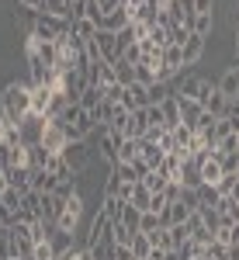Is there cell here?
I'll return each instance as SVG.
<instances>
[{"label": "cell", "mask_w": 239, "mask_h": 260, "mask_svg": "<svg viewBox=\"0 0 239 260\" xmlns=\"http://www.w3.org/2000/svg\"><path fill=\"white\" fill-rule=\"evenodd\" d=\"M229 198H232V201H236V205H239V180H236V187L229 191Z\"/></svg>", "instance_id": "55"}, {"label": "cell", "mask_w": 239, "mask_h": 260, "mask_svg": "<svg viewBox=\"0 0 239 260\" xmlns=\"http://www.w3.org/2000/svg\"><path fill=\"white\" fill-rule=\"evenodd\" d=\"M70 24H73V21L52 18V14H45V11H42L39 21H35V35H39L42 42H56V39H62V35L70 31Z\"/></svg>", "instance_id": "4"}, {"label": "cell", "mask_w": 239, "mask_h": 260, "mask_svg": "<svg viewBox=\"0 0 239 260\" xmlns=\"http://www.w3.org/2000/svg\"><path fill=\"white\" fill-rule=\"evenodd\" d=\"M94 42H97V49H100V56L108 62H115L121 56V49H118V35L115 31H104V28H97V35H94Z\"/></svg>", "instance_id": "13"}, {"label": "cell", "mask_w": 239, "mask_h": 260, "mask_svg": "<svg viewBox=\"0 0 239 260\" xmlns=\"http://www.w3.org/2000/svg\"><path fill=\"white\" fill-rule=\"evenodd\" d=\"M156 229H163V225H159V215L156 212H142L139 215V233L149 236V233H156Z\"/></svg>", "instance_id": "39"}, {"label": "cell", "mask_w": 239, "mask_h": 260, "mask_svg": "<svg viewBox=\"0 0 239 260\" xmlns=\"http://www.w3.org/2000/svg\"><path fill=\"white\" fill-rule=\"evenodd\" d=\"M52 94H56V90H49V87H31V115H35V118H49Z\"/></svg>", "instance_id": "14"}, {"label": "cell", "mask_w": 239, "mask_h": 260, "mask_svg": "<svg viewBox=\"0 0 239 260\" xmlns=\"http://www.w3.org/2000/svg\"><path fill=\"white\" fill-rule=\"evenodd\" d=\"M194 0H170V18L180 21V24H191L194 21Z\"/></svg>", "instance_id": "22"}, {"label": "cell", "mask_w": 239, "mask_h": 260, "mask_svg": "<svg viewBox=\"0 0 239 260\" xmlns=\"http://www.w3.org/2000/svg\"><path fill=\"white\" fill-rule=\"evenodd\" d=\"M7 128H11V125H7V118H4V115H0V142H7Z\"/></svg>", "instance_id": "53"}, {"label": "cell", "mask_w": 239, "mask_h": 260, "mask_svg": "<svg viewBox=\"0 0 239 260\" xmlns=\"http://www.w3.org/2000/svg\"><path fill=\"white\" fill-rule=\"evenodd\" d=\"M80 215H83V194H73V198L62 205L59 219H56V229H59V233H73L77 222H80Z\"/></svg>", "instance_id": "7"}, {"label": "cell", "mask_w": 239, "mask_h": 260, "mask_svg": "<svg viewBox=\"0 0 239 260\" xmlns=\"http://www.w3.org/2000/svg\"><path fill=\"white\" fill-rule=\"evenodd\" d=\"M128 21H132V14H128L125 7H118V11H111V14H104L100 28H104V31H115V35H118V31L125 28V24H128Z\"/></svg>", "instance_id": "23"}, {"label": "cell", "mask_w": 239, "mask_h": 260, "mask_svg": "<svg viewBox=\"0 0 239 260\" xmlns=\"http://www.w3.org/2000/svg\"><path fill=\"white\" fill-rule=\"evenodd\" d=\"M215 94V83L212 80H204V77H184L180 80V87H177V98H194L204 108L208 104V98Z\"/></svg>", "instance_id": "3"}, {"label": "cell", "mask_w": 239, "mask_h": 260, "mask_svg": "<svg viewBox=\"0 0 239 260\" xmlns=\"http://www.w3.org/2000/svg\"><path fill=\"white\" fill-rule=\"evenodd\" d=\"M139 160V139H121L115 149V163H135Z\"/></svg>", "instance_id": "24"}, {"label": "cell", "mask_w": 239, "mask_h": 260, "mask_svg": "<svg viewBox=\"0 0 239 260\" xmlns=\"http://www.w3.org/2000/svg\"><path fill=\"white\" fill-rule=\"evenodd\" d=\"M149 240H153V246H159V250H174V243H170V229H156V233H149Z\"/></svg>", "instance_id": "46"}, {"label": "cell", "mask_w": 239, "mask_h": 260, "mask_svg": "<svg viewBox=\"0 0 239 260\" xmlns=\"http://www.w3.org/2000/svg\"><path fill=\"white\" fill-rule=\"evenodd\" d=\"M39 56H42V62H45L49 70H56V59H59L56 42H42V39H39Z\"/></svg>", "instance_id": "35"}, {"label": "cell", "mask_w": 239, "mask_h": 260, "mask_svg": "<svg viewBox=\"0 0 239 260\" xmlns=\"http://www.w3.org/2000/svg\"><path fill=\"white\" fill-rule=\"evenodd\" d=\"M18 4H21V7H28V11H39V14L45 11V0H18Z\"/></svg>", "instance_id": "49"}, {"label": "cell", "mask_w": 239, "mask_h": 260, "mask_svg": "<svg viewBox=\"0 0 239 260\" xmlns=\"http://www.w3.org/2000/svg\"><path fill=\"white\" fill-rule=\"evenodd\" d=\"M236 52H239V21H236Z\"/></svg>", "instance_id": "56"}, {"label": "cell", "mask_w": 239, "mask_h": 260, "mask_svg": "<svg viewBox=\"0 0 239 260\" xmlns=\"http://www.w3.org/2000/svg\"><path fill=\"white\" fill-rule=\"evenodd\" d=\"M132 236H135V233H128L121 222L111 225V240H115V246H132Z\"/></svg>", "instance_id": "41"}, {"label": "cell", "mask_w": 239, "mask_h": 260, "mask_svg": "<svg viewBox=\"0 0 239 260\" xmlns=\"http://www.w3.org/2000/svg\"><path fill=\"white\" fill-rule=\"evenodd\" d=\"M159 108H163V128H166V132H174V128L184 125V118H180V104H177V90H174V98H166Z\"/></svg>", "instance_id": "17"}, {"label": "cell", "mask_w": 239, "mask_h": 260, "mask_svg": "<svg viewBox=\"0 0 239 260\" xmlns=\"http://www.w3.org/2000/svg\"><path fill=\"white\" fill-rule=\"evenodd\" d=\"M118 111H121V104H115V101L104 98L97 108L90 111V115H94V121H97V125H108V128H111V125H115V118H118Z\"/></svg>", "instance_id": "19"}, {"label": "cell", "mask_w": 239, "mask_h": 260, "mask_svg": "<svg viewBox=\"0 0 239 260\" xmlns=\"http://www.w3.org/2000/svg\"><path fill=\"white\" fill-rule=\"evenodd\" d=\"M39 146H42V149H49V153H62V149L70 146V132H66L56 118H42Z\"/></svg>", "instance_id": "2"}, {"label": "cell", "mask_w": 239, "mask_h": 260, "mask_svg": "<svg viewBox=\"0 0 239 260\" xmlns=\"http://www.w3.org/2000/svg\"><path fill=\"white\" fill-rule=\"evenodd\" d=\"M149 198H153V194H149V191H146L142 184H135V191H132L128 205H132V208H139V212H149Z\"/></svg>", "instance_id": "36"}, {"label": "cell", "mask_w": 239, "mask_h": 260, "mask_svg": "<svg viewBox=\"0 0 239 260\" xmlns=\"http://www.w3.org/2000/svg\"><path fill=\"white\" fill-rule=\"evenodd\" d=\"M177 104H180V118H184V125H187V128H198L204 108H201L194 98H177Z\"/></svg>", "instance_id": "18"}, {"label": "cell", "mask_w": 239, "mask_h": 260, "mask_svg": "<svg viewBox=\"0 0 239 260\" xmlns=\"http://www.w3.org/2000/svg\"><path fill=\"white\" fill-rule=\"evenodd\" d=\"M212 31H215V11H212V14H194V21H191V35L208 39Z\"/></svg>", "instance_id": "25"}, {"label": "cell", "mask_w": 239, "mask_h": 260, "mask_svg": "<svg viewBox=\"0 0 239 260\" xmlns=\"http://www.w3.org/2000/svg\"><path fill=\"white\" fill-rule=\"evenodd\" d=\"M115 260H135V253H132V246H118V253H115Z\"/></svg>", "instance_id": "50"}, {"label": "cell", "mask_w": 239, "mask_h": 260, "mask_svg": "<svg viewBox=\"0 0 239 260\" xmlns=\"http://www.w3.org/2000/svg\"><path fill=\"white\" fill-rule=\"evenodd\" d=\"M14 260H21V257H14Z\"/></svg>", "instance_id": "58"}, {"label": "cell", "mask_w": 239, "mask_h": 260, "mask_svg": "<svg viewBox=\"0 0 239 260\" xmlns=\"http://www.w3.org/2000/svg\"><path fill=\"white\" fill-rule=\"evenodd\" d=\"M139 208H132V205H125V212H121V225H125V229H128V233H139Z\"/></svg>", "instance_id": "37"}, {"label": "cell", "mask_w": 239, "mask_h": 260, "mask_svg": "<svg viewBox=\"0 0 239 260\" xmlns=\"http://www.w3.org/2000/svg\"><path fill=\"white\" fill-rule=\"evenodd\" d=\"M87 87H90V83H87V70H70V73H62V94H66L70 104H77Z\"/></svg>", "instance_id": "8"}, {"label": "cell", "mask_w": 239, "mask_h": 260, "mask_svg": "<svg viewBox=\"0 0 239 260\" xmlns=\"http://www.w3.org/2000/svg\"><path fill=\"white\" fill-rule=\"evenodd\" d=\"M225 121H229V128H232V132H239V108H236V111H229Z\"/></svg>", "instance_id": "51"}, {"label": "cell", "mask_w": 239, "mask_h": 260, "mask_svg": "<svg viewBox=\"0 0 239 260\" xmlns=\"http://www.w3.org/2000/svg\"><path fill=\"white\" fill-rule=\"evenodd\" d=\"M212 7H215V0H194V11L198 14H212Z\"/></svg>", "instance_id": "48"}, {"label": "cell", "mask_w": 239, "mask_h": 260, "mask_svg": "<svg viewBox=\"0 0 239 260\" xmlns=\"http://www.w3.org/2000/svg\"><path fill=\"white\" fill-rule=\"evenodd\" d=\"M0 115L7 118V125H24V118L31 115V83L28 80H14L4 87L0 94Z\"/></svg>", "instance_id": "1"}, {"label": "cell", "mask_w": 239, "mask_h": 260, "mask_svg": "<svg viewBox=\"0 0 239 260\" xmlns=\"http://www.w3.org/2000/svg\"><path fill=\"white\" fill-rule=\"evenodd\" d=\"M125 205H128V201L118 198V194H100V208H97V212H104L111 222H118L121 212H125Z\"/></svg>", "instance_id": "21"}, {"label": "cell", "mask_w": 239, "mask_h": 260, "mask_svg": "<svg viewBox=\"0 0 239 260\" xmlns=\"http://www.w3.org/2000/svg\"><path fill=\"white\" fill-rule=\"evenodd\" d=\"M163 260H184V257H180L177 250H166V257H163Z\"/></svg>", "instance_id": "54"}, {"label": "cell", "mask_w": 239, "mask_h": 260, "mask_svg": "<svg viewBox=\"0 0 239 260\" xmlns=\"http://www.w3.org/2000/svg\"><path fill=\"white\" fill-rule=\"evenodd\" d=\"M139 184L146 187V191H149V194H159V191H166V187H170V180L163 177L159 170H149V174H146V177H142Z\"/></svg>", "instance_id": "30"}, {"label": "cell", "mask_w": 239, "mask_h": 260, "mask_svg": "<svg viewBox=\"0 0 239 260\" xmlns=\"http://www.w3.org/2000/svg\"><path fill=\"white\" fill-rule=\"evenodd\" d=\"M31 260H56V246H52V240L35 243V250H31Z\"/></svg>", "instance_id": "42"}, {"label": "cell", "mask_w": 239, "mask_h": 260, "mask_svg": "<svg viewBox=\"0 0 239 260\" xmlns=\"http://www.w3.org/2000/svg\"><path fill=\"white\" fill-rule=\"evenodd\" d=\"M149 250H153V240H149L146 233H135V236H132V253H135V260H146Z\"/></svg>", "instance_id": "34"}, {"label": "cell", "mask_w": 239, "mask_h": 260, "mask_svg": "<svg viewBox=\"0 0 239 260\" xmlns=\"http://www.w3.org/2000/svg\"><path fill=\"white\" fill-rule=\"evenodd\" d=\"M222 149H212L204 160H201V184H212V187H219L222 177H225V167H222Z\"/></svg>", "instance_id": "6"}, {"label": "cell", "mask_w": 239, "mask_h": 260, "mask_svg": "<svg viewBox=\"0 0 239 260\" xmlns=\"http://www.w3.org/2000/svg\"><path fill=\"white\" fill-rule=\"evenodd\" d=\"M100 101H104V87H87V90H83V98H80L77 104L83 108V111H94Z\"/></svg>", "instance_id": "33"}, {"label": "cell", "mask_w": 239, "mask_h": 260, "mask_svg": "<svg viewBox=\"0 0 239 260\" xmlns=\"http://www.w3.org/2000/svg\"><path fill=\"white\" fill-rule=\"evenodd\" d=\"M62 160L70 163L73 174H83V170L90 167V146H87V139H73L66 149H62Z\"/></svg>", "instance_id": "5"}, {"label": "cell", "mask_w": 239, "mask_h": 260, "mask_svg": "<svg viewBox=\"0 0 239 260\" xmlns=\"http://www.w3.org/2000/svg\"><path fill=\"white\" fill-rule=\"evenodd\" d=\"M45 14L62 18V21H73V7H70V0H45Z\"/></svg>", "instance_id": "31"}, {"label": "cell", "mask_w": 239, "mask_h": 260, "mask_svg": "<svg viewBox=\"0 0 239 260\" xmlns=\"http://www.w3.org/2000/svg\"><path fill=\"white\" fill-rule=\"evenodd\" d=\"M204 257L208 260H229V246L222 240H212L208 246H204Z\"/></svg>", "instance_id": "40"}, {"label": "cell", "mask_w": 239, "mask_h": 260, "mask_svg": "<svg viewBox=\"0 0 239 260\" xmlns=\"http://www.w3.org/2000/svg\"><path fill=\"white\" fill-rule=\"evenodd\" d=\"M111 66H115V77H118V83H121V87L135 83V66H132V62H125V59L118 56V59L111 62Z\"/></svg>", "instance_id": "32"}, {"label": "cell", "mask_w": 239, "mask_h": 260, "mask_svg": "<svg viewBox=\"0 0 239 260\" xmlns=\"http://www.w3.org/2000/svg\"><path fill=\"white\" fill-rule=\"evenodd\" d=\"M215 87H219V94L229 101V104H239V66H229V70L219 77Z\"/></svg>", "instance_id": "12"}, {"label": "cell", "mask_w": 239, "mask_h": 260, "mask_svg": "<svg viewBox=\"0 0 239 260\" xmlns=\"http://www.w3.org/2000/svg\"><path fill=\"white\" fill-rule=\"evenodd\" d=\"M70 31H73V39L83 45V42H90L94 35H97V24H94V21H87V18H77L73 24H70Z\"/></svg>", "instance_id": "26"}, {"label": "cell", "mask_w": 239, "mask_h": 260, "mask_svg": "<svg viewBox=\"0 0 239 260\" xmlns=\"http://www.w3.org/2000/svg\"><path fill=\"white\" fill-rule=\"evenodd\" d=\"M52 246H56V253H70L73 250V233H56L52 236Z\"/></svg>", "instance_id": "45"}, {"label": "cell", "mask_w": 239, "mask_h": 260, "mask_svg": "<svg viewBox=\"0 0 239 260\" xmlns=\"http://www.w3.org/2000/svg\"><path fill=\"white\" fill-rule=\"evenodd\" d=\"M87 83H90V87H104V90H108L111 83H118V77H115V66H111L108 59L90 62V66H87Z\"/></svg>", "instance_id": "10"}, {"label": "cell", "mask_w": 239, "mask_h": 260, "mask_svg": "<svg viewBox=\"0 0 239 260\" xmlns=\"http://www.w3.org/2000/svg\"><path fill=\"white\" fill-rule=\"evenodd\" d=\"M163 66H170V70H184V45H174V42H170V45H166V49H163Z\"/></svg>", "instance_id": "29"}, {"label": "cell", "mask_w": 239, "mask_h": 260, "mask_svg": "<svg viewBox=\"0 0 239 260\" xmlns=\"http://www.w3.org/2000/svg\"><path fill=\"white\" fill-rule=\"evenodd\" d=\"M166 98H174L170 83H149V104H163Z\"/></svg>", "instance_id": "38"}, {"label": "cell", "mask_w": 239, "mask_h": 260, "mask_svg": "<svg viewBox=\"0 0 239 260\" xmlns=\"http://www.w3.org/2000/svg\"><path fill=\"white\" fill-rule=\"evenodd\" d=\"M153 128L149 121V108H135L128 111V121H125V139H146V132Z\"/></svg>", "instance_id": "9"}, {"label": "cell", "mask_w": 239, "mask_h": 260, "mask_svg": "<svg viewBox=\"0 0 239 260\" xmlns=\"http://www.w3.org/2000/svg\"><path fill=\"white\" fill-rule=\"evenodd\" d=\"M56 260H70V253H56Z\"/></svg>", "instance_id": "57"}, {"label": "cell", "mask_w": 239, "mask_h": 260, "mask_svg": "<svg viewBox=\"0 0 239 260\" xmlns=\"http://www.w3.org/2000/svg\"><path fill=\"white\" fill-rule=\"evenodd\" d=\"M121 59H125V62H132V66H139V62H142V45H139V42L125 45V49H121Z\"/></svg>", "instance_id": "44"}, {"label": "cell", "mask_w": 239, "mask_h": 260, "mask_svg": "<svg viewBox=\"0 0 239 260\" xmlns=\"http://www.w3.org/2000/svg\"><path fill=\"white\" fill-rule=\"evenodd\" d=\"M191 240V233H187V222L184 225H170V243H174V250H180L184 243Z\"/></svg>", "instance_id": "43"}, {"label": "cell", "mask_w": 239, "mask_h": 260, "mask_svg": "<svg viewBox=\"0 0 239 260\" xmlns=\"http://www.w3.org/2000/svg\"><path fill=\"white\" fill-rule=\"evenodd\" d=\"M204 56V39L198 35H191V39L184 42V66H194V62Z\"/></svg>", "instance_id": "27"}, {"label": "cell", "mask_w": 239, "mask_h": 260, "mask_svg": "<svg viewBox=\"0 0 239 260\" xmlns=\"http://www.w3.org/2000/svg\"><path fill=\"white\" fill-rule=\"evenodd\" d=\"M219 149L222 153H239V132H229V136L219 142Z\"/></svg>", "instance_id": "47"}, {"label": "cell", "mask_w": 239, "mask_h": 260, "mask_svg": "<svg viewBox=\"0 0 239 260\" xmlns=\"http://www.w3.org/2000/svg\"><path fill=\"white\" fill-rule=\"evenodd\" d=\"M219 201H222L219 187H212V184H201V187H198V205H201V208H219ZM201 208H198V212H201Z\"/></svg>", "instance_id": "28"}, {"label": "cell", "mask_w": 239, "mask_h": 260, "mask_svg": "<svg viewBox=\"0 0 239 260\" xmlns=\"http://www.w3.org/2000/svg\"><path fill=\"white\" fill-rule=\"evenodd\" d=\"M139 160L149 167V170H159V163L166 160V153L159 149L156 142H149V139H139Z\"/></svg>", "instance_id": "16"}, {"label": "cell", "mask_w": 239, "mask_h": 260, "mask_svg": "<svg viewBox=\"0 0 239 260\" xmlns=\"http://www.w3.org/2000/svg\"><path fill=\"white\" fill-rule=\"evenodd\" d=\"M163 257H166V250H159V246H153V250H149V257H146V260H163Z\"/></svg>", "instance_id": "52"}, {"label": "cell", "mask_w": 239, "mask_h": 260, "mask_svg": "<svg viewBox=\"0 0 239 260\" xmlns=\"http://www.w3.org/2000/svg\"><path fill=\"white\" fill-rule=\"evenodd\" d=\"M111 225H115V222L108 219L104 212H97V215L90 219V229H87V243H83V246H87V250H94V246H100V243H104L108 236H111Z\"/></svg>", "instance_id": "11"}, {"label": "cell", "mask_w": 239, "mask_h": 260, "mask_svg": "<svg viewBox=\"0 0 239 260\" xmlns=\"http://www.w3.org/2000/svg\"><path fill=\"white\" fill-rule=\"evenodd\" d=\"M62 180L56 174H49V170H31V191H39V194H56V187H59Z\"/></svg>", "instance_id": "15"}, {"label": "cell", "mask_w": 239, "mask_h": 260, "mask_svg": "<svg viewBox=\"0 0 239 260\" xmlns=\"http://www.w3.org/2000/svg\"><path fill=\"white\" fill-rule=\"evenodd\" d=\"M7 180L18 194H28L31 191V170L28 167H7Z\"/></svg>", "instance_id": "20"}]
</instances>
